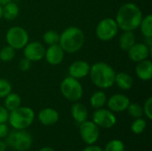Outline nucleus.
Listing matches in <instances>:
<instances>
[{
  "label": "nucleus",
  "instance_id": "nucleus-13",
  "mask_svg": "<svg viewBox=\"0 0 152 151\" xmlns=\"http://www.w3.org/2000/svg\"><path fill=\"white\" fill-rule=\"evenodd\" d=\"M151 53V48L145 43H135L128 51L127 54L129 59L134 62H140L147 60Z\"/></svg>",
  "mask_w": 152,
  "mask_h": 151
},
{
  "label": "nucleus",
  "instance_id": "nucleus-24",
  "mask_svg": "<svg viewBox=\"0 0 152 151\" xmlns=\"http://www.w3.org/2000/svg\"><path fill=\"white\" fill-rule=\"evenodd\" d=\"M141 33L145 38L152 37V15L147 14L145 17H142V20L139 25Z\"/></svg>",
  "mask_w": 152,
  "mask_h": 151
},
{
  "label": "nucleus",
  "instance_id": "nucleus-20",
  "mask_svg": "<svg viewBox=\"0 0 152 151\" xmlns=\"http://www.w3.org/2000/svg\"><path fill=\"white\" fill-rule=\"evenodd\" d=\"M135 43L136 38L134 31H123L119 37V47L122 51L127 52Z\"/></svg>",
  "mask_w": 152,
  "mask_h": 151
},
{
  "label": "nucleus",
  "instance_id": "nucleus-21",
  "mask_svg": "<svg viewBox=\"0 0 152 151\" xmlns=\"http://www.w3.org/2000/svg\"><path fill=\"white\" fill-rule=\"evenodd\" d=\"M108 97L102 90L95 91L90 97V105L94 109L103 108L107 103Z\"/></svg>",
  "mask_w": 152,
  "mask_h": 151
},
{
  "label": "nucleus",
  "instance_id": "nucleus-4",
  "mask_svg": "<svg viewBox=\"0 0 152 151\" xmlns=\"http://www.w3.org/2000/svg\"><path fill=\"white\" fill-rule=\"evenodd\" d=\"M35 120V112L29 107L20 106L9 113L8 123L14 130H26Z\"/></svg>",
  "mask_w": 152,
  "mask_h": 151
},
{
  "label": "nucleus",
  "instance_id": "nucleus-35",
  "mask_svg": "<svg viewBox=\"0 0 152 151\" xmlns=\"http://www.w3.org/2000/svg\"><path fill=\"white\" fill-rule=\"evenodd\" d=\"M82 151H103V150L100 146L92 144V145H87V147H86Z\"/></svg>",
  "mask_w": 152,
  "mask_h": 151
},
{
  "label": "nucleus",
  "instance_id": "nucleus-38",
  "mask_svg": "<svg viewBox=\"0 0 152 151\" xmlns=\"http://www.w3.org/2000/svg\"><path fill=\"white\" fill-rule=\"evenodd\" d=\"M12 0H0V4L4 5V4H7L9 2H12Z\"/></svg>",
  "mask_w": 152,
  "mask_h": 151
},
{
  "label": "nucleus",
  "instance_id": "nucleus-36",
  "mask_svg": "<svg viewBox=\"0 0 152 151\" xmlns=\"http://www.w3.org/2000/svg\"><path fill=\"white\" fill-rule=\"evenodd\" d=\"M6 149H7V145L5 142L0 140V151H6Z\"/></svg>",
  "mask_w": 152,
  "mask_h": 151
},
{
  "label": "nucleus",
  "instance_id": "nucleus-34",
  "mask_svg": "<svg viewBox=\"0 0 152 151\" xmlns=\"http://www.w3.org/2000/svg\"><path fill=\"white\" fill-rule=\"evenodd\" d=\"M9 126L6 123H0V140L5 139L9 133Z\"/></svg>",
  "mask_w": 152,
  "mask_h": 151
},
{
  "label": "nucleus",
  "instance_id": "nucleus-25",
  "mask_svg": "<svg viewBox=\"0 0 152 151\" xmlns=\"http://www.w3.org/2000/svg\"><path fill=\"white\" fill-rule=\"evenodd\" d=\"M59 40H60V34L53 29H49L45 31L43 35V41L48 46L59 44Z\"/></svg>",
  "mask_w": 152,
  "mask_h": 151
},
{
  "label": "nucleus",
  "instance_id": "nucleus-14",
  "mask_svg": "<svg viewBox=\"0 0 152 151\" xmlns=\"http://www.w3.org/2000/svg\"><path fill=\"white\" fill-rule=\"evenodd\" d=\"M64 57H65V52L60 46V44H57L53 45H49L48 48L45 49L44 59H45L48 64L52 66H57L63 61Z\"/></svg>",
  "mask_w": 152,
  "mask_h": 151
},
{
  "label": "nucleus",
  "instance_id": "nucleus-18",
  "mask_svg": "<svg viewBox=\"0 0 152 151\" xmlns=\"http://www.w3.org/2000/svg\"><path fill=\"white\" fill-rule=\"evenodd\" d=\"M70 113L73 119L77 124H81L88 119V109L83 103L79 101L73 102V105L70 109Z\"/></svg>",
  "mask_w": 152,
  "mask_h": 151
},
{
  "label": "nucleus",
  "instance_id": "nucleus-33",
  "mask_svg": "<svg viewBox=\"0 0 152 151\" xmlns=\"http://www.w3.org/2000/svg\"><path fill=\"white\" fill-rule=\"evenodd\" d=\"M9 111L4 108V106L0 105V123H7L9 117Z\"/></svg>",
  "mask_w": 152,
  "mask_h": 151
},
{
  "label": "nucleus",
  "instance_id": "nucleus-5",
  "mask_svg": "<svg viewBox=\"0 0 152 151\" xmlns=\"http://www.w3.org/2000/svg\"><path fill=\"white\" fill-rule=\"evenodd\" d=\"M60 91L62 96L71 102L79 101L84 95V88L80 81L69 76L61 82Z\"/></svg>",
  "mask_w": 152,
  "mask_h": 151
},
{
  "label": "nucleus",
  "instance_id": "nucleus-1",
  "mask_svg": "<svg viewBox=\"0 0 152 151\" xmlns=\"http://www.w3.org/2000/svg\"><path fill=\"white\" fill-rule=\"evenodd\" d=\"M142 17V12L137 4L125 3L118 8L115 20L119 29L123 31H134L139 28Z\"/></svg>",
  "mask_w": 152,
  "mask_h": 151
},
{
  "label": "nucleus",
  "instance_id": "nucleus-31",
  "mask_svg": "<svg viewBox=\"0 0 152 151\" xmlns=\"http://www.w3.org/2000/svg\"><path fill=\"white\" fill-rule=\"evenodd\" d=\"M142 109H143V115H145V117L149 119H152V98L149 97L145 102L144 105L142 106Z\"/></svg>",
  "mask_w": 152,
  "mask_h": 151
},
{
  "label": "nucleus",
  "instance_id": "nucleus-26",
  "mask_svg": "<svg viewBox=\"0 0 152 151\" xmlns=\"http://www.w3.org/2000/svg\"><path fill=\"white\" fill-rule=\"evenodd\" d=\"M16 55V50L12 47L6 45L0 50V61L3 62H9L12 61Z\"/></svg>",
  "mask_w": 152,
  "mask_h": 151
},
{
  "label": "nucleus",
  "instance_id": "nucleus-6",
  "mask_svg": "<svg viewBox=\"0 0 152 151\" xmlns=\"http://www.w3.org/2000/svg\"><path fill=\"white\" fill-rule=\"evenodd\" d=\"M5 143L15 151H28L32 146L33 138L26 130H13L9 132Z\"/></svg>",
  "mask_w": 152,
  "mask_h": 151
},
{
  "label": "nucleus",
  "instance_id": "nucleus-2",
  "mask_svg": "<svg viewBox=\"0 0 152 151\" xmlns=\"http://www.w3.org/2000/svg\"><path fill=\"white\" fill-rule=\"evenodd\" d=\"M116 71L107 62L98 61L90 66L89 76L92 83L101 90L112 87L115 85Z\"/></svg>",
  "mask_w": 152,
  "mask_h": 151
},
{
  "label": "nucleus",
  "instance_id": "nucleus-15",
  "mask_svg": "<svg viewBox=\"0 0 152 151\" xmlns=\"http://www.w3.org/2000/svg\"><path fill=\"white\" fill-rule=\"evenodd\" d=\"M90 64L82 60L75 61L69 67V76L76 79H82L89 75Z\"/></svg>",
  "mask_w": 152,
  "mask_h": 151
},
{
  "label": "nucleus",
  "instance_id": "nucleus-17",
  "mask_svg": "<svg viewBox=\"0 0 152 151\" xmlns=\"http://www.w3.org/2000/svg\"><path fill=\"white\" fill-rule=\"evenodd\" d=\"M135 74L142 81H150L152 78V62L149 59L137 62Z\"/></svg>",
  "mask_w": 152,
  "mask_h": 151
},
{
  "label": "nucleus",
  "instance_id": "nucleus-29",
  "mask_svg": "<svg viewBox=\"0 0 152 151\" xmlns=\"http://www.w3.org/2000/svg\"><path fill=\"white\" fill-rule=\"evenodd\" d=\"M128 114L134 117V118H139V117H143V109H142V106H141L140 104L136 103V102H130L129 106L126 109Z\"/></svg>",
  "mask_w": 152,
  "mask_h": 151
},
{
  "label": "nucleus",
  "instance_id": "nucleus-11",
  "mask_svg": "<svg viewBox=\"0 0 152 151\" xmlns=\"http://www.w3.org/2000/svg\"><path fill=\"white\" fill-rule=\"evenodd\" d=\"M45 47L44 44L38 41L28 42L23 48V55L31 62L40 61L44 59Z\"/></svg>",
  "mask_w": 152,
  "mask_h": 151
},
{
  "label": "nucleus",
  "instance_id": "nucleus-37",
  "mask_svg": "<svg viewBox=\"0 0 152 151\" xmlns=\"http://www.w3.org/2000/svg\"><path fill=\"white\" fill-rule=\"evenodd\" d=\"M38 151H55L52 147H48V146H46V147H43V148H41L40 150Z\"/></svg>",
  "mask_w": 152,
  "mask_h": 151
},
{
  "label": "nucleus",
  "instance_id": "nucleus-12",
  "mask_svg": "<svg viewBox=\"0 0 152 151\" xmlns=\"http://www.w3.org/2000/svg\"><path fill=\"white\" fill-rule=\"evenodd\" d=\"M131 101L128 96L123 93H115L108 100L106 105L108 109L114 113H120L126 110Z\"/></svg>",
  "mask_w": 152,
  "mask_h": 151
},
{
  "label": "nucleus",
  "instance_id": "nucleus-22",
  "mask_svg": "<svg viewBox=\"0 0 152 151\" xmlns=\"http://www.w3.org/2000/svg\"><path fill=\"white\" fill-rule=\"evenodd\" d=\"M20 12L19 6L14 2H9L3 5V18L6 20H15Z\"/></svg>",
  "mask_w": 152,
  "mask_h": 151
},
{
  "label": "nucleus",
  "instance_id": "nucleus-28",
  "mask_svg": "<svg viewBox=\"0 0 152 151\" xmlns=\"http://www.w3.org/2000/svg\"><path fill=\"white\" fill-rule=\"evenodd\" d=\"M103 151H126V146L121 140L114 139L105 145Z\"/></svg>",
  "mask_w": 152,
  "mask_h": 151
},
{
  "label": "nucleus",
  "instance_id": "nucleus-16",
  "mask_svg": "<svg viewBox=\"0 0 152 151\" xmlns=\"http://www.w3.org/2000/svg\"><path fill=\"white\" fill-rule=\"evenodd\" d=\"M38 121L45 126H51L55 125L60 119L59 112L53 108H44L38 113Z\"/></svg>",
  "mask_w": 152,
  "mask_h": 151
},
{
  "label": "nucleus",
  "instance_id": "nucleus-7",
  "mask_svg": "<svg viewBox=\"0 0 152 151\" xmlns=\"http://www.w3.org/2000/svg\"><path fill=\"white\" fill-rule=\"evenodd\" d=\"M5 41L7 45L13 49L21 50L29 42V36L28 31L20 26L11 27L5 34Z\"/></svg>",
  "mask_w": 152,
  "mask_h": 151
},
{
  "label": "nucleus",
  "instance_id": "nucleus-3",
  "mask_svg": "<svg viewBox=\"0 0 152 151\" xmlns=\"http://www.w3.org/2000/svg\"><path fill=\"white\" fill-rule=\"evenodd\" d=\"M85 44V34L83 30L76 26L65 28L60 34L59 44L65 53H76L81 50Z\"/></svg>",
  "mask_w": 152,
  "mask_h": 151
},
{
  "label": "nucleus",
  "instance_id": "nucleus-9",
  "mask_svg": "<svg viewBox=\"0 0 152 151\" xmlns=\"http://www.w3.org/2000/svg\"><path fill=\"white\" fill-rule=\"evenodd\" d=\"M92 121L96 125H98L99 128L110 129L117 124V117L115 113L109 109L101 108L98 109H94Z\"/></svg>",
  "mask_w": 152,
  "mask_h": 151
},
{
  "label": "nucleus",
  "instance_id": "nucleus-19",
  "mask_svg": "<svg viewBox=\"0 0 152 151\" xmlns=\"http://www.w3.org/2000/svg\"><path fill=\"white\" fill-rule=\"evenodd\" d=\"M115 85H117V86L124 91H127L130 90L133 85H134V78L133 77L126 73V72H118L116 73V77H115Z\"/></svg>",
  "mask_w": 152,
  "mask_h": 151
},
{
  "label": "nucleus",
  "instance_id": "nucleus-27",
  "mask_svg": "<svg viewBox=\"0 0 152 151\" xmlns=\"http://www.w3.org/2000/svg\"><path fill=\"white\" fill-rule=\"evenodd\" d=\"M147 127V121L142 117L134 118L131 125V130L134 134H142Z\"/></svg>",
  "mask_w": 152,
  "mask_h": 151
},
{
  "label": "nucleus",
  "instance_id": "nucleus-32",
  "mask_svg": "<svg viewBox=\"0 0 152 151\" xmlns=\"http://www.w3.org/2000/svg\"><path fill=\"white\" fill-rule=\"evenodd\" d=\"M18 67H19V69H20L22 72H26V71H28V70L30 69V68H31V61H28V59H26V58L24 57V58H22V59L19 61Z\"/></svg>",
  "mask_w": 152,
  "mask_h": 151
},
{
  "label": "nucleus",
  "instance_id": "nucleus-39",
  "mask_svg": "<svg viewBox=\"0 0 152 151\" xmlns=\"http://www.w3.org/2000/svg\"><path fill=\"white\" fill-rule=\"evenodd\" d=\"M3 18V5L0 4V20Z\"/></svg>",
  "mask_w": 152,
  "mask_h": 151
},
{
  "label": "nucleus",
  "instance_id": "nucleus-30",
  "mask_svg": "<svg viewBox=\"0 0 152 151\" xmlns=\"http://www.w3.org/2000/svg\"><path fill=\"white\" fill-rule=\"evenodd\" d=\"M12 92L11 83L4 78H0V98H4Z\"/></svg>",
  "mask_w": 152,
  "mask_h": 151
},
{
  "label": "nucleus",
  "instance_id": "nucleus-10",
  "mask_svg": "<svg viewBox=\"0 0 152 151\" xmlns=\"http://www.w3.org/2000/svg\"><path fill=\"white\" fill-rule=\"evenodd\" d=\"M79 134L86 144H95L100 138V128L93 121L87 119L79 124Z\"/></svg>",
  "mask_w": 152,
  "mask_h": 151
},
{
  "label": "nucleus",
  "instance_id": "nucleus-23",
  "mask_svg": "<svg viewBox=\"0 0 152 151\" xmlns=\"http://www.w3.org/2000/svg\"><path fill=\"white\" fill-rule=\"evenodd\" d=\"M21 105V98L16 93L11 92L7 96L4 97V108L9 111H12Z\"/></svg>",
  "mask_w": 152,
  "mask_h": 151
},
{
  "label": "nucleus",
  "instance_id": "nucleus-8",
  "mask_svg": "<svg viewBox=\"0 0 152 151\" xmlns=\"http://www.w3.org/2000/svg\"><path fill=\"white\" fill-rule=\"evenodd\" d=\"M119 28L113 18H104L101 20L95 28V35L101 41L108 42L114 39L118 33Z\"/></svg>",
  "mask_w": 152,
  "mask_h": 151
}]
</instances>
